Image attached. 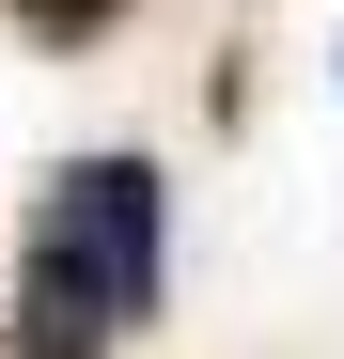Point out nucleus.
Listing matches in <instances>:
<instances>
[{
  "mask_svg": "<svg viewBox=\"0 0 344 359\" xmlns=\"http://www.w3.org/2000/svg\"><path fill=\"white\" fill-rule=\"evenodd\" d=\"M157 156H79L32 203V281H16V359H110L157 328Z\"/></svg>",
  "mask_w": 344,
  "mask_h": 359,
  "instance_id": "obj_1",
  "label": "nucleus"
},
{
  "mask_svg": "<svg viewBox=\"0 0 344 359\" xmlns=\"http://www.w3.org/2000/svg\"><path fill=\"white\" fill-rule=\"evenodd\" d=\"M0 16H16L32 47H94V32H126L141 0H0Z\"/></svg>",
  "mask_w": 344,
  "mask_h": 359,
  "instance_id": "obj_2",
  "label": "nucleus"
}]
</instances>
